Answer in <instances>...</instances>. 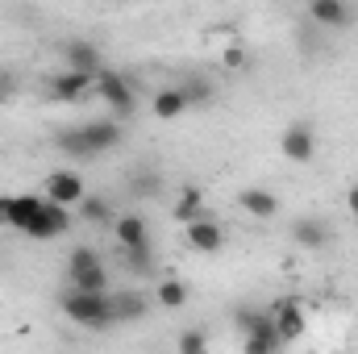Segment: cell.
Wrapping results in <instances>:
<instances>
[{
    "label": "cell",
    "instance_id": "15",
    "mask_svg": "<svg viewBox=\"0 0 358 354\" xmlns=\"http://www.w3.org/2000/svg\"><path fill=\"white\" fill-rule=\"evenodd\" d=\"M42 192H17L13 200H8V229H17V234H25L29 225H34V217L42 213Z\"/></svg>",
    "mask_w": 358,
    "mask_h": 354
},
{
    "label": "cell",
    "instance_id": "22",
    "mask_svg": "<svg viewBox=\"0 0 358 354\" xmlns=\"http://www.w3.org/2000/svg\"><path fill=\"white\" fill-rule=\"evenodd\" d=\"M155 304L159 309H183L187 304V283L183 279H159V288H155Z\"/></svg>",
    "mask_w": 358,
    "mask_h": 354
},
{
    "label": "cell",
    "instance_id": "14",
    "mask_svg": "<svg viewBox=\"0 0 358 354\" xmlns=\"http://www.w3.org/2000/svg\"><path fill=\"white\" fill-rule=\"evenodd\" d=\"M92 88H96V80H92V76H80V71H59V76H50V96H55L59 104H76V100H84Z\"/></svg>",
    "mask_w": 358,
    "mask_h": 354
},
{
    "label": "cell",
    "instance_id": "30",
    "mask_svg": "<svg viewBox=\"0 0 358 354\" xmlns=\"http://www.w3.org/2000/svg\"><path fill=\"white\" fill-rule=\"evenodd\" d=\"M346 208L355 213V221H358V183H355V187H350V192H346Z\"/></svg>",
    "mask_w": 358,
    "mask_h": 354
},
{
    "label": "cell",
    "instance_id": "6",
    "mask_svg": "<svg viewBox=\"0 0 358 354\" xmlns=\"http://www.w3.org/2000/svg\"><path fill=\"white\" fill-rule=\"evenodd\" d=\"M271 317H275L279 342H300V338H304V330H308V321H304V309H300V300H296V296H283V300H275V304H271Z\"/></svg>",
    "mask_w": 358,
    "mask_h": 354
},
{
    "label": "cell",
    "instance_id": "32",
    "mask_svg": "<svg viewBox=\"0 0 358 354\" xmlns=\"http://www.w3.org/2000/svg\"><path fill=\"white\" fill-rule=\"evenodd\" d=\"M8 200L13 196H0V225H8Z\"/></svg>",
    "mask_w": 358,
    "mask_h": 354
},
{
    "label": "cell",
    "instance_id": "17",
    "mask_svg": "<svg viewBox=\"0 0 358 354\" xmlns=\"http://www.w3.org/2000/svg\"><path fill=\"white\" fill-rule=\"evenodd\" d=\"M192 108V100H187V92L179 88V84H167V88L155 92V100H150V113L159 117V121H176Z\"/></svg>",
    "mask_w": 358,
    "mask_h": 354
},
{
    "label": "cell",
    "instance_id": "33",
    "mask_svg": "<svg viewBox=\"0 0 358 354\" xmlns=\"http://www.w3.org/2000/svg\"><path fill=\"white\" fill-rule=\"evenodd\" d=\"M334 354H342V351H334Z\"/></svg>",
    "mask_w": 358,
    "mask_h": 354
},
{
    "label": "cell",
    "instance_id": "24",
    "mask_svg": "<svg viewBox=\"0 0 358 354\" xmlns=\"http://www.w3.org/2000/svg\"><path fill=\"white\" fill-rule=\"evenodd\" d=\"M92 267H104V259L92 246H71V255H67V279L80 275V271H92Z\"/></svg>",
    "mask_w": 358,
    "mask_h": 354
},
{
    "label": "cell",
    "instance_id": "12",
    "mask_svg": "<svg viewBox=\"0 0 358 354\" xmlns=\"http://www.w3.org/2000/svg\"><path fill=\"white\" fill-rule=\"evenodd\" d=\"M308 21L321 25V29H346L355 21V8L342 4V0H313L308 4Z\"/></svg>",
    "mask_w": 358,
    "mask_h": 354
},
{
    "label": "cell",
    "instance_id": "4",
    "mask_svg": "<svg viewBox=\"0 0 358 354\" xmlns=\"http://www.w3.org/2000/svg\"><path fill=\"white\" fill-rule=\"evenodd\" d=\"M279 155L287 163H313V155H317V129H313V121H292L279 134Z\"/></svg>",
    "mask_w": 358,
    "mask_h": 354
},
{
    "label": "cell",
    "instance_id": "19",
    "mask_svg": "<svg viewBox=\"0 0 358 354\" xmlns=\"http://www.w3.org/2000/svg\"><path fill=\"white\" fill-rule=\"evenodd\" d=\"M171 213H176V221H179V225H192V221L208 217V213H204V192H200L196 183H187V187L179 192V200L171 204Z\"/></svg>",
    "mask_w": 358,
    "mask_h": 354
},
{
    "label": "cell",
    "instance_id": "29",
    "mask_svg": "<svg viewBox=\"0 0 358 354\" xmlns=\"http://www.w3.org/2000/svg\"><path fill=\"white\" fill-rule=\"evenodd\" d=\"M225 63H229L234 71H246V63H250V59H246V50H242V46H234V50H225Z\"/></svg>",
    "mask_w": 358,
    "mask_h": 354
},
{
    "label": "cell",
    "instance_id": "9",
    "mask_svg": "<svg viewBox=\"0 0 358 354\" xmlns=\"http://www.w3.org/2000/svg\"><path fill=\"white\" fill-rule=\"evenodd\" d=\"M113 238L121 250H138V246H150V225L142 213H121L113 221Z\"/></svg>",
    "mask_w": 358,
    "mask_h": 354
},
{
    "label": "cell",
    "instance_id": "3",
    "mask_svg": "<svg viewBox=\"0 0 358 354\" xmlns=\"http://www.w3.org/2000/svg\"><path fill=\"white\" fill-rule=\"evenodd\" d=\"M84 196H88V183H84L80 171H55V176H46V183H42V200H50L59 208H80Z\"/></svg>",
    "mask_w": 358,
    "mask_h": 354
},
{
    "label": "cell",
    "instance_id": "27",
    "mask_svg": "<svg viewBox=\"0 0 358 354\" xmlns=\"http://www.w3.org/2000/svg\"><path fill=\"white\" fill-rule=\"evenodd\" d=\"M179 88L187 92V100H192V108H196V104H213V88H208L204 80H183Z\"/></svg>",
    "mask_w": 358,
    "mask_h": 354
},
{
    "label": "cell",
    "instance_id": "21",
    "mask_svg": "<svg viewBox=\"0 0 358 354\" xmlns=\"http://www.w3.org/2000/svg\"><path fill=\"white\" fill-rule=\"evenodd\" d=\"M67 288L88 292V296H108V292H113V288H108V267H92V271L71 275V279H67Z\"/></svg>",
    "mask_w": 358,
    "mask_h": 354
},
{
    "label": "cell",
    "instance_id": "11",
    "mask_svg": "<svg viewBox=\"0 0 358 354\" xmlns=\"http://www.w3.org/2000/svg\"><path fill=\"white\" fill-rule=\"evenodd\" d=\"M108 304H113V325H134V321H142L146 317V292H134V288H125V292H108Z\"/></svg>",
    "mask_w": 358,
    "mask_h": 354
},
{
    "label": "cell",
    "instance_id": "31",
    "mask_svg": "<svg viewBox=\"0 0 358 354\" xmlns=\"http://www.w3.org/2000/svg\"><path fill=\"white\" fill-rule=\"evenodd\" d=\"M8 96H13V80H8V76H0V104H4Z\"/></svg>",
    "mask_w": 358,
    "mask_h": 354
},
{
    "label": "cell",
    "instance_id": "5",
    "mask_svg": "<svg viewBox=\"0 0 358 354\" xmlns=\"http://www.w3.org/2000/svg\"><path fill=\"white\" fill-rule=\"evenodd\" d=\"M71 229V208H59V204H42V213L34 217V225L25 229V238L29 242H55V238H63Z\"/></svg>",
    "mask_w": 358,
    "mask_h": 354
},
{
    "label": "cell",
    "instance_id": "1",
    "mask_svg": "<svg viewBox=\"0 0 358 354\" xmlns=\"http://www.w3.org/2000/svg\"><path fill=\"white\" fill-rule=\"evenodd\" d=\"M59 309H63V317H67L71 325H84V330H108V325H113V304H108V296H88V292L67 288V292L59 296Z\"/></svg>",
    "mask_w": 358,
    "mask_h": 354
},
{
    "label": "cell",
    "instance_id": "20",
    "mask_svg": "<svg viewBox=\"0 0 358 354\" xmlns=\"http://www.w3.org/2000/svg\"><path fill=\"white\" fill-rule=\"evenodd\" d=\"M76 213H80V221H88V225H113V221H117V217H113V200L100 196V192H88Z\"/></svg>",
    "mask_w": 358,
    "mask_h": 354
},
{
    "label": "cell",
    "instance_id": "7",
    "mask_svg": "<svg viewBox=\"0 0 358 354\" xmlns=\"http://www.w3.org/2000/svg\"><path fill=\"white\" fill-rule=\"evenodd\" d=\"M234 325H238V334H242V338H275V342H279V330H275L271 309L242 304V309H234Z\"/></svg>",
    "mask_w": 358,
    "mask_h": 354
},
{
    "label": "cell",
    "instance_id": "28",
    "mask_svg": "<svg viewBox=\"0 0 358 354\" xmlns=\"http://www.w3.org/2000/svg\"><path fill=\"white\" fill-rule=\"evenodd\" d=\"M279 346L275 338H242V354H279Z\"/></svg>",
    "mask_w": 358,
    "mask_h": 354
},
{
    "label": "cell",
    "instance_id": "25",
    "mask_svg": "<svg viewBox=\"0 0 358 354\" xmlns=\"http://www.w3.org/2000/svg\"><path fill=\"white\" fill-rule=\"evenodd\" d=\"M176 354H208V334L204 330H179L176 338Z\"/></svg>",
    "mask_w": 358,
    "mask_h": 354
},
{
    "label": "cell",
    "instance_id": "18",
    "mask_svg": "<svg viewBox=\"0 0 358 354\" xmlns=\"http://www.w3.org/2000/svg\"><path fill=\"white\" fill-rule=\"evenodd\" d=\"M238 204H242L250 217H259V221H271V217H279V196H275L271 187H246V192L238 196Z\"/></svg>",
    "mask_w": 358,
    "mask_h": 354
},
{
    "label": "cell",
    "instance_id": "23",
    "mask_svg": "<svg viewBox=\"0 0 358 354\" xmlns=\"http://www.w3.org/2000/svg\"><path fill=\"white\" fill-rule=\"evenodd\" d=\"M55 146H59L67 159H92V150H88V142H84V134H80V125H76V129H63V134L55 138Z\"/></svg>",
    "mask_w": 358,
    "mask_h": 354
},
{
    "label": "cell",
    "instance_id": "10",
    "mask_svg": "<svg viewBox=\"0 0 358 354\" xmlns=\"http://www.w3.org/2000/svg\"><path fill=\"white\" fill-rule=\"evenodd\" d=\"M183 234H187V246L200 250V255H217V250L225 246V229H221L213 217H200V221L183 225Z\"/></svg>",
    "mask_w": 358,
    "mask_h": 354
},
{
    "label": "cell",
    "instance_id": "13",
    "mask_svg": "<svg viewBox=\"0 0 358 354\" xmlns=\"http://www.w3.org/2000/svg\"><path fill=\"white\" fill-rule=\"evenodd\" d=\"M80 134H84V142H88L92 155H104V150L121 146V125H117V117H100V121H88V125H80Z\"/></svg>",
    "mask_w": 358,
    "mask_h": 354
},
{
    "label": "cell",
    "instance_id": "8",
    "mask_svg": "<svg viewBox=\"0 0 358 354\" xmlns=\"http://www.w3.org/2000/svg\"><path fill=\"white\" fill-rule=\"evenodd\" d=\"M63 59H67V71H80V76H92V80L104 71V59H100V50L92 46L88 38H71L63 46Z\"/></svg>",
    "mask_w": 358,
    "mask_h": 354
},
{
    "label": "cell",
    "instance_id": "2",
    "mask_svg": "<svg viewBox=\"0 0 358 354\" xmlns=\"http://www.w3.org/2000/svg\"><path fill=\"white\" fill-rule=\"evenodd\" d=\"M96 92L104 96V104L117 113V117H129L134 108H138V96H134V84L121 76V71H113V67H104L100 76H96Z\"/></svg>",
    "mask_w": 358,
    "mask_h": 354
},
{
    "label": "cell",
    "instance_id": "16",
    "mask_svg": "<svg viewBox=\"0 0 358 354\" xmlns=\"http://www.w3.org/2000/svg\"><path fill=\"white\" fill-rule=\"evenodd\" d=\"M329 225L321 221V217H296L292 221V242L296 246H304V250H325L329 246Z\"/></svg>",
    "mask_w": 358,
    "mask_h": 354
},
{
    "label": "cell",
    "instance_id": "26",
    "mask_svg": "<svg viewBox=\"0 0 358 354\" xmlns=\"http://www.w3.org/2000/svg\"><path fill=\"white\" fill-rule=\"evenodd\" d=\"M125 267L134 275H155V246H138V250H125Z\"/></svg>",
    "mask_w": 358,
    "mask_h": 354
}]
</instances>
